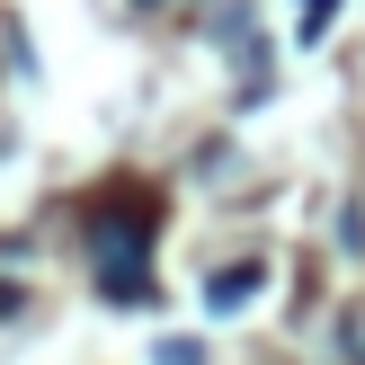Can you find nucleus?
<instances>
[{
    "mask_svg": "<svg viewBox=\"0 0 365 365\" xmlns=\"http://www.w3.org/2000/svg\"><path fill=\"white\" fill-rule=\"evenodd\" d=\"M143 250H152V205H134V214H89V259H98V285L116 303H143L152 294V277H143Z\"/></svg>",
    "mask_w": 365,
    "mask_h": 365,
    "instance_id": "nucleus-1",
    "label": "nucleus"
},
{
    "mask_svg": "<svg viewBox=\"0 0 365 365\" xmlns=\"http://www.w3.org/2000/svg\"><path fill=\"white\" fill-rule=\"evenodd\" d=\"M205 294H214V312H232V303H241V294H259V267H232V277H214Z\"/></svg>",
    "mask_w": 365,
    "mask_h": 365,
    "instance_id": "nucleus-2",
    "label": "nucleus"
},
{
    "mask_svg": "<svg viewBox=\"0 0 365 365\" xmlns=\"http://www.w3.org/2000/svg\"><path fill=\"white\" fill-rule=\"evenodd\" d=\"M339 348H348V365H365V312H339Z\"/></svg>",
    "mask_w": 365,
    "mask_h": 365,
    "instance_id": "nucleus-3",
    "label": "nucleus"
},
{
    "mask_svg": "<svg viewBox=\"0 0 365 365\" xmlns=\"http://www.w3.org/2000/svg\"><path fill=\"white\" fill-rule=\"evenodd\" d=\"M160 365H205V348H187V339H170V348H160Z\"/></svg>",
    "mask_w": 365,
    "mask_h": 365,
    "instance_id": "nucleus-4",
    "label": "nucleus"
},
{
    "mask_svg": "<svg viewBox=\"0 0 365 365\" xmlns=\"http://www.w3.org/2000/svg\"><path fill=\"white\" fill-rule=\"evenodd\" d=\"M0 312H18V294H9V285H0Z\"/></svg>",
    "mask_w": 365,
    "mask_h": 365,
    "instance_id": "nucleus-5",
    "label": "nucleus"
}]
</instances>
